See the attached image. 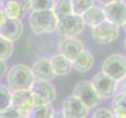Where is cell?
Masks as SVG:
<instances>
[{"instance_id": "1", "label": "cell", "mask_w": 126, "mask_h": 118, "mask_svg": "<svg viewBox=\"0 0 126 118\" xmlns=\"http://www.w3.org/2000/svg\"><path fill=\"white\" fill-rule=\"evenodd\" d=\"M7 87L12 92L31 91L35 79L31 67L22 63L14 65L6 73Z\"/></svg>"}, {"instance_id": "2", "label": "cell", "mask_w": 126, "mask_h": 118, "mask_svg": "<svg viewBox=\"0 0 126 118\" xmlns=\"http://www.w3.org/2000/svg\"><path fill=\"white\" fill-rule=\"evenodd\" d=\"M28 21L32 32L38 36L53 32L58 24V21L52 10H32Z\"/></svg>"}, {"instance_id": "3", "label": "cell", "mask_w": 126, "mask_h": 118, "mask_svg": "<svg viewBox=\"0 0 126 118\" xmlns=\"http://www.w3.org/2000/svg\"><path fill=\"white\" fill-rule=\"evenodd\" d=\"M102 72L118 81L125 77L126 75V58L121 54H114L103 61L102 64Z\"/></svg>"}, {"instance_id": "4", "label": "cell", "mask_w": 126, "mask_h": 118, "mask_svg": "<svg viewBox=\"0 0 126 118\" xmlns=\"http://www.w3.org/2000/svg\"><path fill=\"white\" fill-rule=\"evenodd\" d=\"M116 80L100 72L95 74L90 83L99 98L109 99L116 94Z\"/></svg>"}, {"instance_id": "5", "label": "cell", "mask_w": 126, "mask_h": 118, "mask_svg": "<svg viewBox=\"0 0 126 118\" xmlns=\"http://www.w3.org/2000/svg\"><path fill=\"white\" fill-rule=\"evenodd\" d=\"M72 94L80 99L89 110L96 107L100 102V98L95 93L90 81L82 80L79 82L74 87Z\"/></svg>"}, {"instance_id": "6", "label": "cell", "mask_w": 126, "mask_h": 118, "mask_svg": "<svg viewBox=\"0 0 126 118\" xmlns=\"http://www.w3.org/2000/svg\"><path fill=\"white\" fill-rule=\"evenodd\" d=\"M11 105L21 116L27 117L30 112L36 106L34 94L32 91L13 92Z\"/></svg>"}, {"instance_id": "7", "label": "cell", "mask_w": 126, "mask_h": 118, "mask_svg": "<svg viewBox=\"0 0 126 118\" xmlns=\"http://www.w3.org/2000/svg\"><path fill=\"white\" fill-rule=\"evenodd\" d=\"M103 8L107 21L116 25L118 28L125 24L126 6L124 1H110L109 3Z\"/></svg>"}, {"instance_id": "8", "label": "cell", "mask_w": 126, "mask_h": 118, "mask_svg": "<svg viewBox=\"0 0 126 118\" xmlns=\"http://www.w3.org/2000/svg\"><path fill=\"white\" fill-rule=\"evenodd\" d=\"M62 113L65 118H86L89 110L75 95H70L63 100Z\"/></svg>"}, {"instance_id": "9", "label": "cell", "mask_w": 126, "mask_h": 118, "mask_svg": "<svg viewBox=\"0 0 126 118\" xmlns=\"http://www.w3.org/2000/svg\"><path fill=\"white\" fill-rule=\"evenodd\" d=\"M92 35L97 43L107 44L118 39L119 28L106 21L97 27L92 28Z\"/></svg>"}, {"instance_id": "10", "label": "cell", "mask_w": 126, "mask_h": 118, "mask_svg": "<svg viewBox=\"0 0 126 118\" xmlns=\"http://www.w3.org/2000/svg\"><path fill=\"white\" fill-rule=\"evenodd\" d=\"M85 28V24L81 16L73 14L65 21L58 22L56 29L64 37H76L84 31Z\"/></svg>"}, {"instance_id": "11", "label": "cell", "mask_w": 126, "mask_h": 118, "mask_svg": "<svg viewBox=\"0 0 126 118\" xmlns=\"http://www.w3.org/2000/svg\"><path fill=\"white\" fill-rule=\"evenodd\" d=\"M35 80L50 82L56 77L50 59L42 58L34 62L31 67Z\"/></svg>"}, {"instance_id": "12", "label": "cell", "mask_w": 126, "mask_h": 118, "mask_svg": "<svg viewBox=\"0 0 126 118\" xmlns=\"http://www.w3.org/2000/svg\"><path fill=\"white\" fill-rule=\"evenodd\" d=\"M85 49L83 43L77 37H65L60 41L58 50L60 54L73 61L81 51Z\"/></svg>"}, {"instance_id": "13", "label": "cell", "mask_w": 126, "mask_h": 118, "mask_svg": "<svg viewBox=\"0 0 126 118\" xmlns=\"http://www.w3.org/2000/svg\"><path fill=\"white\" fill-rule=\"evenodd\" d=\"M24 30V23L21 19H7L0 28V36L14 43L22 36Z\"/></svg>"}, {"instance_id": "14", "label": "cell", "mask_w": 126, "mask_h": 118, "mask_svg": "<svg viewBox=\"0 0 126 118\" xmlns=\"http://www.w3.org/2000/svg\"><path fill=\"white\" fill-rule=\"evenodd\" d=\"M31 91L47 104H52L56 98V89L50 82L35 80Z\"/></svg>"}, {"instance_id": "15", "label": "cell", "mask_w": 126, "mask_h": 118, "mask_svg": "<svg viewBox=\"0 0 126 118\" xmlns=\"http://www.w3.org/2000/svg\"><path fill=\"white\" fill-rule=\"evenodd\" d=\"M81 18L85 26L87 25L92 28L97 27L98 25L106 21L103 8L95 5L91 6L88 10H86L81 15Z\"/></svg>"}, {"instance_id": "16", "label": "cell", "mask_w": 126, "mask_h": 118, "mask_svg": "<svg viewBox=\"0 0 126 118\" xmlns=\"http://www.w3.org/2000/svg\"><path fill=\"white\" fill-rule=\"evenodd\" d=\"M50 62L56 76L67 75L73 69L72 61L60 54L52 57L50 58Z\"/></svg>"}, {"instance_id": "17", "label": "cell", "mask_w": 126, "mask_h": 118, "mask_svg": "<svg viewBox=\"0 0 126 118\" xmlns=\"http://www.w3.org/2000/svg\"><path fill=\"white\" fill-rule=\"evenodd\" d=\"M73 67L79 72H86L92 69L94 65V58L90 51L84 49L72 61Z\"/></svg>"}, {"instance_id": "18", "label": "cell", "mask_w": 126, "mask_h": 118, "mask_svg": "<svg viewBox=\"0 0 126 118\" xmlns=\"http://www.w3.org/2000/svg\"><path fill=\"white\" fill-rule=\"evenodd\" d=\"M53 12L58 22L63 21L73 15L72 4L71 0H59L56 1L53 8Z\"/></svg>"}, {"instance_id": "19", "label": "cell", "mask_w": 126, "mask_h": 118, "mask_svg": "<svg viewBox=\"0 0 126 118\" xmlns=\"http://www.w3.org/2000/svg\"><path fill=\"white\" fill-rule=\"evenodd\" d=\"M125 95L115 94L111 102V113L114 118H126Z\"/></svg>"}, {"instance_id": "20", "label": "cell", "mask_w": 126, "mask_h": 118, "mask_svg": "<svg viewBox=\"0 0 126 118\" xmlns=\"http://www.w3.org/2000/svg\"><path fill=\"white\" fill-rule=\"evenodd\" d=\"M55 112L53 105L44 103L34 107L26 118H51Z\"/></svg>"}, {"instance_id": "21", "label": "cell", "mask_w": 126, "mask_h": 118, "mask_svg": "<svg viewBox=\"0 0 126 118\" xmlns=\"http://www.w3.org/2000/svg\"><path fill=\"white\" fill-rule=\"evenodd\" d=\"M2 10L5 12L7 19H20V7L18 1H3Z\"/></svg>"}, {"instance_id": "22", "label": "cell", "mask_w": 126, "mask_h": 118, "mask_svg": "<svg viewBox=\"0 0 126 118\" xmlns=\"http://www.w3.org/2000/svg\"><path fill=\"white\" fill-rule=\"evenodd\" d=\"M14 51V43L0 36V61L6 62Z\"/></svg>"}, {"instance_id": "23", "label": "cell", "mask_w": 126, "mask_h": 118, "mask_svg": "<svg viewBox=\"0 0 126 118\" xmlns=\"http://www.w3.org/2000/svg\"><path fill=\"white\" fill-rule=\"evenodd\" d=\"M13 92L7 85L0 84V113L11 106Z\"/></svg>"}, {"instance_id": "24", "label": "cell", "mask_w": 126, "mask_h": 118, "mask_svg": "<svg viewBox=\"0 0 126 118\" xmlns=\"http://www.w3.org/2000/svg\"><path fill=\"white\" fill-rule=\"evenodd\" d=\"M94 2L92 0H73L71 1L73 14L81 16L91 6H94Z\"/></svg>"}, {"instance_id": "25", "label": "cell", "mask_w": 126, "mask_h": 118, "mask_svg": "<svg viewBox=\"0 0 126 118\" xmlns=\"http://www.w3.org/2000/svg\"><path fill=\"white\" fill-rule=\"evenodd\" d=\"M56 1L53 0H32L31 1L32 10H53Z\"/></svg>"}, {"instance_id": "26", "label": "cell", "mask_w": 126, "mask_h": 118, "mask_svg": "<svg viewBox=\"0 0 126 118\" xmlns=\"http://www.w3.org/2000/svg\"><path fill=\"white\" fill-rule=\"evenodd\" d=\"M22 117H24L21 116L18 113V111L12 105L0 113V118H22Z\"/></svg>"}, {"instance_id": "27", "label": "cell", "mask_w": 126, "mask_h": 118, "mask_svg": "<svg viewBox=\"0 0 126 118\" xmlns=\"http://www.w3.org/2000/svg\"><path fill=\"white\" fill-rule=\"evenodd\" d=\"M91 118H114L110 110L107 108H99L95 110Z\"/></svg>"}, {"instance_id": "28", "label": "cell", "mask_w": 126, "mask_h": 118, "mask_svg": "<svg viewBox=\"0 0 126 118\" xmlns=\"http://www.w3.org/2000/svg\"><path fill=\"white\" fill-rule=\"evenodd\" d=\"M116 94L125 95L126 94V78L124 77L116 82L115 86Z\"/></svg>"}, {"instance_id": "29", "label": "cell", "mask_w": 126, "mask_h": 118, "mask_svg": "<svg viewBox=\"0 0 126 118\" xmlns=\"http://www.w3.org/2000/svg\"><path fill=\"white\" fill-rule=\"evenodd\" d=\"M20 7V19L27 15L28 13L32 10L31 9V1L29 0H22V1H18Z\"/></svg>"}, {"instance_id": "30", "label": "cell", "mask_w": 126, "mask_h": 118, "mask_svg": "<svg viewBox=\"0 0 126 118\" xmlns=\"http://www.w3.org/2000/svg\"><path fill=\"white\" fill-rule=\"evenodd\" d=\"M8 72V67L6 62L0 61V79H2L6 76Z\"/></svg>"}, {"instance_id": "31", "label": "cell", "mask_w": 126, "mask_h": 118, "mask_svg": "<svg viewBox=\"0 0 126 118\" xmlns=\"http://www.w3.org/2000/svg\"><path fill=\"white\" fill-rule=\"evenodd\" d=\"M6 20H7V17H6L5 12L2 10V8L0 9V28L2 27L4 24H5Z\"/></svg>"}, {"instance_id": "32", "label": "cell", "mask_w": 126, "mask_h": 118, "mask_svg": "<svg viewBox=\"0 0 126 118\" xmlns=\"http://www.w3.org/2000/svg\"><path fill=\"white\" fill-rule=\"evenodd\" d=\"M51 118H65L62 111H57V112H55L54 114L53 115Z\"/></svg>"}, {"instance_id": "33", "label": "cell", "mask_w": 126, "mask_h": 118, "mask_svg": "<svg viewBox=\"0 0 126 118\" xmlns=\"http://www.w3.org/2000/svg\"><path fill=\"white\" fill-rule=\"evenodd\" d=\"M2 6H3V1H1V0H0V9H2Z\"/></svg>"}, {"instance_id": "34", "label": "cell", "mask_w": 126, "mask_h": 118, "mask_svg": "<svg viewBox=\"0 0 126 118\" xmlns=\"http://www.w3.org/2000/svg\"><path fill=\"white\" fill-rule=\"evenodd\" d=\"M22 118H26V117H22Z\"/></svg>"}]
</instances>
